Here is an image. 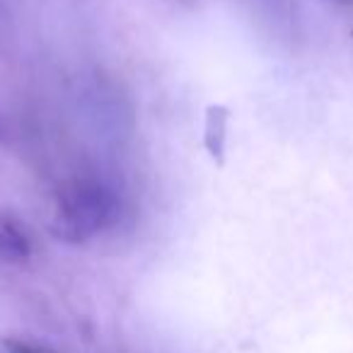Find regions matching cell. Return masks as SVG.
I'll list each match as a JSON object with an SVG mask.
<instances>
[{"mask_svg": "<svg viewBox=\"0 0 353 353\" xmlns=\"http://www.w3.org/2000/svg\"><path fill=\"white\" fill-rule=\"evenodd\" d=\"M119 216V199L102 179L83 176L63 184L56 194L51 211V232L56 240L80 245L114 225Z\"/></svg>", "mask_w": 353, "mask_h": 353, "instance_id": "cell-1", "label": "cell"}, {"mask_svg": "<svg viewBox=\"0 0 353 353\" xmlns=\"http://www.w3.org/2000/svg\"><path fill=\"white\" fill-rule=\"evenodd\" d=\"M228 123H230V109L225 104H208L206 119H203V145L218 165L225 162Z\"/></svg>", "mask_w": 353, "mask_h": 353, "instance_id": "cell-2", "label": "cell"}, {"mask_svg": "<svg viewBox=\"0 0 353 353\" xmlns=\"http://www.w3.org/2000/svg\"><path fill=\"white\" fill-rule=\"evenodd\" d=\"M32 256V242L25 228L12 216L0 213V261L6 264H25Z\"/></svg>", "mask_w": 353, "mask_h": 353, "instance_id": "cell-3", "label": "cell"}, {"mask_svg": "<svg viewBox=\"0 0 353 353\" xmlns=\"http://www.w3.org/2000/svg\"><path fill=\"white\" fill-rule=\"evenodd\" d=\"M0 353H49V351L37 346V343L22 341V339H10V341L3 343V351Z\"/></svg>", "mask_w": 353, "mask_h": 353, "instance_id": "cell-4", "label": "cell"}, {"mask_svg": "<svg viewBox=\"0 0 353 353\" xmlns=\"http://www.w3.org/2000/svg\"><path fill=\"white\" fill-rule=\"evenodd\" d=\"M0 136H3V128H0Z\"/></svg>", "mask_w": 353, "mask_h": 353, "instance_id": "cell-5", "label": "cell"}]
</instances>
